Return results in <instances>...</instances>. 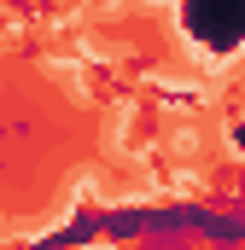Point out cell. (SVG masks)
Segmentation results:
<instances>
[{
    "mask_svg": "<svg viewBox=\"0 0 245 250\" xmlns=\"http://www.w3.org/2000/svg\"><path fill=\"white\" fill-rule=\"evenodd\" d=\"M170 151H175V157H193V151H198V128H175V134H170Z\"/></svg>",
    "mask_w": 245,
    "mask_h": 250,
    "instance_id": "obj_1",
    "label": "cell"
},
{
    "mask_svg": "<svg viewBox=\"0 0 245 250\" xmlns=\"http://www.w3.org/2000/svg\"><path fill=\"white\" fill-rule=\"evenodd\" d=\"M234 146H245V123H234Z\"/></svg>",
    "mask_w": 245,
    "mask_h": 250,
    "instance_id": "obj_2",
    "label": "cell"
}]
</instances>
